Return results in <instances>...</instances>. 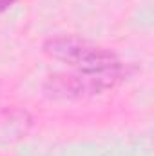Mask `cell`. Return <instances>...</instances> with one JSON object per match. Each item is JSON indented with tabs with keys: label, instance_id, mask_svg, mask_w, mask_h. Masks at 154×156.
<instances>
[{
	"label": "cell",
	"instance_id": "cell-4",
	"mask_svg": "<svg viewBox=\"0 0 154 156\" xmlns=\"http://www.w3.org/2000/svg\"><path fill=\"white\" fill-rule=\"evenodd\" d=\"M15 2H16V0H0V13L5 11V9H7L9 5H13Z\"/></svg>",
	"mask_w": 154,
	"mask_h": 156
},
{
	"label": "cell",
	"instance_id": "cell-2",
	"mask_svg": "<svg viewBox=\"0 0 154 156\" xmlns=\"http://www.w3.org/2000/svg\"><path fill=\"white\" fill-rule=\"evenodd\" d=\"M120 73H69V75H54L49 76L44 89L47 94L54 98H80V96H93L113 89L121 80Z\"/></svg>",
	"mask_w": 154,
	"mask_h": 156
},
{
	"label": "cell",
	"instance_id": "cell-3",
	"mask_svg": "<svg viewBox=\"0 0 154 156\" xmlns=\"http://www.w3.org/2000/svg\"><path fill=\"white\" fill-rule=\"evenodd\" d=\"M33 120L26 111L2 109L0 111V144H11L24 138L31 129Z\"/></svg>",
	"mask_w": 154,
	"mask_h": 156
},
{
	"label": "cell",
	"instance_id": "cell-1",
	"mask_svg": "<svg viewBox=\"0 0 154 156\" xmlns=\"http://www.w3.org/2000/svg\"><path fill=\"white\" fill-rule=\"evenodd\" d=\"M45 55L71 66L78 73H120L121 62L113 51L76 37H56L44 44Z\"/></svg>",
	"mask_w": 154,
	"mask_h": 156
}]
</instances>
